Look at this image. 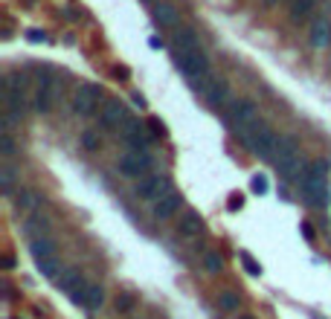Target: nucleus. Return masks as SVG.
Here are the masks:
<instances>
[{
  "label": "nucleus",
  "mask_w": 331,
  "mask_h": 319,
  "mask_svg": "<svg viewBox=\"0 0 331 319\" xmlns=\"http://www.w3.org/2000/svg\"><path fill=\"white\" fill-rule=\"evenodd\" d=\"M131 99H134V105H137V107H140V110H142V107H145V96H142V93H134V96H131Z\"/></svg>",
  "instance_id": "obj_38"
},
{
  "label": "nucleus",
  "mask_w": 331,
  "mask_h": 319,
  "mask_svg": "<svg viewBox=\"0 0 331 319\" xmlns=\"http://www.w3.org/2000/svg\"><path fill=\"white\" fill-rule=\"evenodd\" d=\"M238 258H241V267H244V273H247V276H256V279L262 276V264H259L250 253H241Z\"/></svg>",
  "instance_id": "obj_29"
},
{
  "label": "nucleus",
  "mask_w": 331,
  "mask_h": 319,
  "mask_svg": "<svg viewBox=\"0 0 331 319\" xmlns=\"http://www.w3.org/2000/svg\"><path fill=\"white\" fill-rule=\"evenodd\" d=\"M262 3H265V6H270V9H273V6H279V3H285V0H262Z\"/></svg>",
  "instance_id": "obj_41"
},
{
  "label": "nucleus",
  "mask_w": 331,
  "mask_h": 319,
  "mask_svg": "<svg viewBox=\"0 0 331 319\" xmlns=\"http://www.w3.org/2000/svg\"><path fill=\"white\" fill-rule=\"evenodd\" d=\"M311 44L317 46V49H326L331 44V23L326 20V17H317L314 23H311Z\"/></svg>",
  "instance_id": "obj_23"
},
{
  "label": "nucleus",
  "mask_w": 331,
  "mask_h": 319,
  "mask_svg": "<svg viewBox=\"0 0 331 319\" xmlns=\"http://www.w3.org/2000/svg\"><path fill=\"white\" fill-rule=\"evenodd\" d=\"M177 232L183 235V238H201L204 235V218L198 215V212H183L180 215V221H177Z\"/></svg>",
  "instance_id": "obj_19"
},
{
  "label": "nucleus",
  "mask_w": 331,
  "mask_h": 319,
  "mask_svg": "<svg viewBox=\"0 0 331 319\" xmlns=\"http://www.w3.org/2000/svg\"><path fill=\"white\" fill-rule=\"evenodd\" d=\"M20 229H23V235H26L29 241L44 238V235H49V218H47L44 212L26 215V218H23V224H20Z\"/></svg>",
  "instance_id": "obj_17"
},
{
  "label": "nucleus",
  "mask_w": 331,
  "mask_h": 319,
  "mask_svg": "<svg viewBox=\"0 0 331 319\" xmlns=\"http://www.w3.org/2000/svg\"><path fill=\"white\" fill-rule=\"evenodd\" d=\"M329 160H314L302 177V197L311 209L329 206Z\"/></svg>",
  "instance_id": "obj_1"
},
{
  "label": "nucleus",
  "mask_w": 331,
  "mask_h": 319,
  "mask_svg": "<svg viewBox=\"0 0 331 319\" xmlns=\"http://www.w3.org/2000/svg\"><path fill=\"white\" fill-rule=\"evenodd\" d=\"M116 171L128 180H142L154 171V157L151 154H137V151H125L116 160Z\"/></svg>",
  "instance_id": "obj_9"
},
{
  "label": "nucleus",
  "mask_w": 331,
  "mask_h": 319,
  "mask_svg": "<svg viewBox=\"0 0 331 319\" xmlns=\"http://www.w3.org/2000/svg\"><path fill=\"white\" fill-rule=\"evenodd\" d=\"M35 264H38V273H41V276H47L49 282H58V279H61V273H64V270H61V261H58V256H55V258L35 261Z\"/></svg>",
  "instance_id": "obj_25"
},
{
  "label": "nucleus",
  "mask_w": 331,
  "mask_h": 319,
  "mask_svg": "<svg viewBox=\"0 0 331 319\" xmlns=\"http://www.w3.org/2000/svg\"><path fill=\"white\" fill-rule=\"evenodd\" d=\"M81 145H84V151H99V134L84 131L81 134Z\"/></svg>",
  "instance_id": "obj_32"
},
{
  "label": "nucleus",
  "mask_w": 331,
  "mask_h": 319,
  "mask_svg": "<svg viewBox=\"0 0 331 319\" xmlns=\"http://www.w3.org/2000/svg\"><path fill=\"white\" fill-rule=\"evenodd\" d=\"M174 64L192 90H201L209 84V55L204 52V46L189 49V52H174Z\"/></svg>",
  "instance_id": "obj_2"
},
{
  "label": "nucleus",
  "mask_w": 331,
  "mask_h": 319,
  "mask_svg": "<svg viewBox=\"0 0 331 319\" xmlns=\"http://www.w3.org/2000/svg\"><path fill=\"white\" fill-rule=\"evenodd\" d=\"M102 105H105V99H102V87L99 84H79L76 87V93H73V113L76 116H81V119H93V116H99V110H102Z\"/></svg>",
  "instance_id": "obj_6"
},
{
  "label": "nucleus",
  "mask_w": 331,
  "mask_h": 319,
  "mask_svg": "<svg viewBox=\"0 0 331 319\" xmlns=\"http://www.w3.org/2000/svg\"><path fill=\"white\" fill-rule=\"evenodd\" d=\"M134 305H137V296H134V293H128V290L116 299V311H122V314H128Z\"/></svg>",
  "instance_id": "obj_31"
},
{
  "label": "nucleus",
  "mask_w": 331,
  "mask_h": 319,
  "mask_svg": "<svg viewBox=\"0 0 331 319\" xmlns=\"http://www.w3.org/2000/svg\"><path fill=\"white\" fill-rule=\"evenodd\" d=\"M201 270H204V273H209V276H218V273L224 270L221 256H218L215 250H204V253H201Z\"/></svg>",
  "instance_id": "obj_24"
},
{
  "label": "nucleus",
  "mask_w": 331,
  "mask_h": 319,
  "mask_svg": "<svg viewBox=\"0 0 331 319\" xmlns=\"http://www.w3.org/2000/svg\"><path fill=\"white\" fill-rule=\"evenodd\" d=\"M172 49L174 52H189V49H201V41H198V32L189 29V26H180L172 38Z\"/></svg>",
  "instance_id": "obj_20"
},
{
  "label": "nucleus",
  "mask_w": 331,
  "mask_h": 319,
  "mask_svg": "<svg viewBox=\"0 0 331 319\" xmlns=\"http://www.w3.org/2000/svg\"><path fill=\"white\" fill-rule=\"evenodd\" d=\"M3 267H6V270H12V267H15V258H12V256H6V258H3Z\"/></svg>",
  "instance_id": "obj_40"
},
{
  "label": "nucleus",
  "mask_w": 331,
  "mask_h": 319,
  "mask_svg": "<svg viewBox=\"0 0 331 319\" xmlns=\"http://www.w3.org/2000/svg\"><path fill=\"white\" fill-rule=\"evenodd\" d=\"M113 78H119V81H128V78H131V70H128L125 64H116V67H113Z\"/></svg>",
  "instance_id": "obj_36"
},
{
  "label": "nucleus",
  "mask_w": 331,
  "mask_h": 319,
  "mask_svg": "<svg viewBox=\"0 0 331 319\" xmlns=\"http://www.w3.org/2000/svg\"><path fill=\"white\" fill-rule=\"evenodd\" d=\"M227 209H230V212H241V209H244V195H241V192H233L230 200H227Z\"/></svg>",
  "instance_id": "obj_34"
},
{
  "label": "nucleus",
  "mask_w": 331,
  "mask_h": 319,
  "mask_svg": "<svg viewBox=\"0 0 331 319\" xmlns=\"http://www.w3.org/2000/svg\"><path fill=\"white\" fill-rule=\"evenodd\" d=\"M58 99V78L52 73H41L35 78V90H32V107L38 113H49L55 107Z\"/></svg>",
  "instance_id": "obj_7"
},
{
  "label": "nucleus",
  "mask_w": 331,
  "mask_h": 319,
  "mask_svg": "<svg viewBox=\"0 0 331 319\" xmlns=\"http://www.w3.org/2000/svg\"><path fill=\"white\" fill-rule=\"evenodd\" d=\"M17 180H20L17 166H15L12 160H3V163H0V192H3L6 197H15V192H17Z\"/></svg>",
  "instance_id": "obj_18"
},
{
  "label": "nucleus",
  "mask_w": 331,
  "mask_h": 319,
  "mask_svg": "<svg viewBox=\"0 0 331 319\" xmlns=\"http://www.w3.org/2000/svg\"><path fill=\"white\" fill-rule=\"evenodd\" d=\"M29 253H32L35 261H44V258H55L58 256V247H55V241L49 235H44V238L29 241Z\"/></svg>",
  "instance_id": "obj_22"
},
{
  "label": "nucleus",
  "mask_w": 331,
  "mask_h": 319,
  "mask_svg": "<svg viewBox=\"0 0 331 319\" xmlns=\"http://www.w3.org/2000/svg\"><path fill=\"white\" fill-rule=\"evenodd\" d=\"M15 154H17V142L12 139L9 131H0V157L3 160H12Z\"/></svg>",
  "instance_id": "obj_27"
},
{
  "label": "nucleus",
  "mask_w": 331,
  "mask_h": 319,
  "mask_svg": "<svg viewBox=\"0 0 331 319\" xmlns=\"http://www.w3.org/2000/svg\"><path fill=\"white\" fill-rule=\"evenodd\" d=\"M180 206H183V197H180L177 189H172V192H166V195L154 203V218H157V221H169V218H174V215L180 212Z\"/></svg>",
  "instance_id": "obj_15"
},
{
  "label": "nucleus",
  "mask_w": 331,
  "mask_h": 319,
  "mask_svg": "<svg viewBox=\"0 0 331 319\" xmlns=\"http://www.w3.org/2000/svg\"><path fill=\"white\" fill-rule=\"evenodd\" d=\"M218 308H221L224 314H236V311H238V296H236L233 290H224V293L218 296Z\"/></svg>",
  "instance_id": "obj_28"
},
{
  "label": "nucleus",
  "mask_w": 331,
  "mask_h": 319,
  "mask_svg": "<svg viewBox=\"0 0 331 319\" xmlns=\"http://www.w3.org/2000/svg\"><path fill=\"white\" fill-rule=\"evenodd\" d=\"M299 232H302L308 241H317V232H314V227H311L308 221H302V224H299Z\"/></svg>",
  "instance_id": "obj_37"
},
{
  "label": "nucleus",
  "mask_w": 331,
  "mask_h": 319,
  "mask_svg": "<svg viewBox=\"0 0 331 319\" xmlns=\"http://www.w3.org/2000/svg\"><path fill=\"white\" fill-rule=\"evenodd\" d=\"M250 189H253L256 195H268V192H270V183H268V177H265V174H253Z\"/></svg>",
  "instance_id": "obj_30"
},
{
  "label": "nucleus",
  "mask_w": 331,
  "mask_h": 319,
  "mask_svg": "<svg viewBox=\"0 0 331 319\" xmlns=\"http://www.w3.org/2000/svg\"><path fill=\"white\" fill-rule=\"evenodd\" d=\"M273 160H276V171H279L285 180L302 183V177H305V163H302L297 137H279V145H276Z\"/></svg>",
  "instance_id": "obj_3"
},
{
  "label": "nucleus",
  "mask_w": 331,
  "mask_h": 319,
  "mask_svg": "<svg viewBox=\"0 0 331 319\" xmlns=\"http://www.w3.org/2000/svg\"><path fill=\"white\" fill-rule=\"evenodd\" d=\"M148 131L154 134V139H166V125H163V119H148Z\"/></svg>",
  "instance_id": "obj_33"
},
{
  "label": "nucleus",
  "mask_w": 331,
  "mask_h": 319,
  "mask_svg": "<svg viewBox=\"0 0 331 319\" xmlns=\"http://www.w3.org/2000/svg\"><path fill=\"white\" fill-rule=\"evenodd\" d=\"M102 305H105V288L99 282H90L87 279V288L81 293V308L84 311H99Z\"/></svg>",
  "instance_id": "obj_21"
},
{
  "label": "nucleus",
  "mask_w": 331,
  "mask_h": 319,
  "mask_svg": "<svg viewBox=\"0 0 331 319\" xmlns=\"http://www.w3.org/2000/svg\"><path fill=\"white\" fill-rule=\"evenodd\" d=\"M137 197L140 200H148V203H157L166 192H172V183H169V174H163V171H151L148 177H142V180H137Z\"/></svg>",
  "instance_id": "obj_10"
},
{
  "label": "nucleus",
  "mask_w": 331,
  "mask_h": 319,
  "mask_svg": "<svg viewBox=\"0 0 331 319\" xmlns=\"http://www.w3.org/2000/svg\"><path fill=\"white\" fill-rule=\"evenodd\" d=\"M256 119H259L256 99H233V105H230V110H227V125H230V131L244 134Z\"/></svg>",
  "instance_id": "obj_8"
},
{
  "label": "nucleus",
  "mask_w": 331,
  "mask_h": 319,
  "mask_svg": "<svg viewBox=\"0 0 331 319\" xmlns=\"http://www.w3.org/2000/svg\"><path fill=\"white\" fill-rule=\"evenodd\" d=\"M96 119H99V128L119 131L125 125V119H128V110H125V105L119 99H105V105H102V110H99Z\"/></svg>",
  "instance_id": "obj_11"
},
{
  "label": "nucleus",
  "mask_w": 331,
  "mask_h": 319,
  "mask_svg": "<svg viewBox=\"0 0 331 319\" xmlns=\"http://www.w3.org/2000/svg\"><path fill=\"white\" fill-rule=\"evenodd\" d=\"M116 134H119V139L125 142V148H128V151H137V154H151V145L157 142L154 134L148 131V122H140V119H134V116H128L125 125H122Z\"/></svg>",
  "instance_id": "obj_5"
},
{
  "label": "nucleus",
  "mask_w": 331,
  "mask_h": 319,
  "mask_svg": "<svg viewBox=\"0 0 331 319\" xmlns=\"http://www.w3.org/2000/svg\"><path fill=\"white\" fill-rule=\"evenodd\" d=\"M148 46H151V49H160V46H163V41H160V38H148Z\"/></svg>",
  "instance_id": "obj_39"
},
{
  "label": "nucleus",
  "mask_w": 331,
  "mask_h": 319,
  "mask_svg": "<svg viewBox=\"0 0 331 319\" xmlns=\"http://www.w3.org/2000/svg\"><path fill=\"white\" fill-rule=\"evenodd\" d=\"M58 288L70 296V302H73V305H79V308H81V293H84V288H87V279L81 276V270H79V267L64 270V273H61V279H58Z\"/></svg>",
  "instance_id": "obj_12"
},
{
  "label": "nucleus",
  "mask_w": 331,
  "mask_h": 319,
  "mask_svg": "<svg viewBox=\"0 0 331 319\" xmlns=\"http://www.w3.org/2000/svg\"><path fill=\"white\" fill-rule=\"evenodd\" d=\"M204 96H206V105L209 107H224L230 99H233V87L224 76H212L209 84L204 87Z\"/></svg>",
  "instance_id": "obj_13"
},
{
  "label": "nucleus",
  "mask_w": 331,
  "mask_h": 319,
  "mask_svg": "<svg viewBox=\"0 0 331 319\" xmlns=\"http://www.w3.org/2000/svg\"><path fill=\"white\" fill-rule=\"evenodd\" d=\"M12 206L20 215H35V212L44 209V195L38 189H17L15 197H12Z\"/></svg>",
  "instance_id": "obj_14"
},
{
  "label": "nucleus",
  "mask_w": 331,
  "mask_h": 319,
  "mask_svg": "<svg viewBox=\"0 0 331 319\" xmlns=\"http://www.w3.org/2000/svg\"><path fill=\"white\" fill-rule=\"evenodd\" d=\"M238 319H253V317H247V314H241V317H238Z\"/></svg>",
  "instance_id": "obj_42"
},
{
  "label": "nucleus",
  "mask_w": 331,
  "mask_h": 319,
  "mask_svg": "<svg viewBox=\"0 0 331 319\" xmlns=\"http://www.w3.org/2000/svg\"><path fill=\"white\" fill-rule=\"evenodd\" d=\"M151 17H154V23L163 26V29H177V26H180V15H177V9H174L172 3H166V0L151 6Z\"/></svg>",
  "instance_id": "obj_16"
},
{
  "label": "nucleus",
  "mask_w": 331,
  "mask_h": 319,
  "mask_svg": "<svg viewBox=\"0 0 331 319\" xmlns=\"http://www.w3.org/2000/svg\"><path fill=\"white\" fill-rule=\"evenodd\" d=\"M311 12H314V0H291V20L302 23L311 17Z\"/></svg>",
  "instance_id": "obj_26"
},
{
  "label": "nucleus",
  "mask_w": 331,
  "mask_h": 319,
  "mask_svg": "<svg viewBox=\"0 0 331 319\" xmlns=\"http://www.w3.org/2000/svg\"><path fill=\"white\" fill-rule=\"evenodd\" d=\"M26 41H32V44H47L49 35H47L44 29H26Z\"/></svg>",
  "instance_id": "obj_35"
},
{
  "label": "nucleus",
  "mask_w": 331,
  "mask_h": 319,
  "mask_svg": "<svg viewBox=\"0 0 331 319\" xmlns=\"http://www.w3.org/2000/svg\"><path fill=\"white\" fill-rule=\"evenodd\" d=\"M241 139H244V145H247V151L250 154H256L259 160H268V157H273L276 154V145H279V137H276V131L265 122V119H256L244 134H241Z\"/></svg>",
  "instance_id": "obj_4"
}]
</instances>
